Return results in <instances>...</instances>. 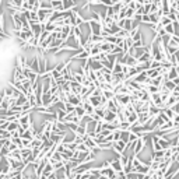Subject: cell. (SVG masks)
Returning a JSON list of instances; mask_svg holds the SVG:
<instances>
[{
	"instance_id": "d590c367",
	"label": "cell",
	"mask_w": 179,
	"mask_h": 179,
	"mask_svg": "<svg viewBox=\"0 0 179 179\" xmlns=\"http://www.w3.org/2000/svg\"><path fill=\"white\" fill-rule=\"evenodd\" d=\"M178 66H179V64H178Z\"/></svg>"
},
{
	"instance_id": "2e32d148",
	"label": "cell",
	"mask_w": 179,
	"mask_h": 179,
	"mask_svg": "<svg viewBox=\"0 0 179 179\" xmlns=\"http://www.w3.org/2000/svg\"><path fill=\"white\" fill-rule=\"evenodd\" d=\"M164 30H165L166 35H169V37H171V35H174V34H175V27H174V23L165 25V27H164Z\"/></svg>"
},
{
	"instance_id": "f546056e",
	"label": "cell",
	"mask_w": 179,
	"mask_h": 179,
	"mask_svg": "<svg viewBox=\"0 0 179 179\" xmlns=\"http://www.w3.org/2000/svg\"><path fill=\"white\" fill-rule=\"evenodd\" d=\"M7 179H23V174H18V175L11 176V178H7Z\"/></svg>"
},
{
	"instance_id": "9a60e30c",
	"label": "cell",
	"mask_w": 179,
	"mask_h": 179,
	"mask_svg": "<svg viewBox=\"0 0 179 179\" xmlns=\"http://www.w3.org/2000/svg\"><path fill=\"white\" fill-rule=\"evenodd\" d=\"M74 112H76V116L79 118V119H81V118H83V116L86 115V111H84L83 105L76 106V108H74Z\"/></svg>"
},
{
	"instance_id": "603a6c76",
	"label": "cell",
	"mask_w": 179,
	"mask_h": 179,
	"mask_svg": "<svg viewBox=\"0 0 179 179\" xmlns=\"http://www.w3.org/2000/svg\"><path fill=\"white\" fill-rule=\"evenodd\" d=\"M147 91H148L150 95H151V94L159 93V91H161V88H159V87H155V86H148V87H147Z\"/></svg>"
},
{
	"instance_id": "1f68e13d",
	"label": "cell",
	"mask_w": 179,
	"mask_h": 179,
	"mask_svg": "<svg viewBox=\"0 0 179 179\" xmlns=\"http://www.w3.org/2000/svg\"><path fill=\"white\" fill-rule=\"evenodd\" d=\"M98 179H109V178H106V176H102V175H100V176H98Z\"/></svg>"
},
{
	"instance_id": "4fadbf2b",
	"label": "cell",
	"mask_w": 179,
	"mask_h": 179,
	"mask_svg": "<svg viewBox=\"0 0 179 179\" xmlns=\"http://www.w3.org/2000/svg\"><path fill=\"white\" fill-rule=\"evenodd\" d=\"M53 172H55V168H53V165H52V164H49V163H46V165H45V168H43L42 175L49 176L50 174H53Z\"/></svg>"
},
{
	"instance_id": "d6a6232c",
	"label": "cell",
	"mask_w": 179,
	"mask_h": 179,
	"mask_svg": "<svg viewBox=\"0 0 179 179\" xmlns=\"http://www.w3.org/2000/svg\"><path fill=\"white\" fill-rule=\"evenodd\" d=\"M39 179H48V176H45V175H41V176H39Z\"/></svg>"
},
{
	"instance_id": "d6986e66",
	"label": "cell",
	"mask_w": 179,
	"mask_h": 179,
	"mask_svg": "<svg viewBox=\"0 0 179 179\" xmlns=\"http://www.w3.org/2000/svg\"><path fill=\"white\" fill-rule=\"evenodd\" d=\"M27 102H28V98H27L25 95H20V97H18V98L16 100V105H17V106H23L24 104H27Z\"/></svg>"
},
{
	"instance_id": "e575fe53",
	"label": "cell",
	"mask_w": 179,
	"mask_h": 179,
	"mask_svg": "<svg viewBox=\"0 0 179 179\" xmlns=\"http://www.w3.org/2000/svg\"><path fill=\"white\" fill-rule=\"evenodd\" d=\"M178 137H179V132H178Z\"/></svg>"
},
{
	"instance_id": "ba28073f",
	"label": "cell",
	"mask_w": 179,
	"mask_h": 179,
	"mask_svg": "<svg viewBox=\"0 0 179 179\" xmlns=\"http://www.w3.org/2000/svg\"><path fill=\"white\" fill-rule=\"evenodd\" d=\"M20 139H23V140H28V141H32L35 137H34V134L31 133V130L30 129H27V130H24L23 133L20 134Z\"/></svg>"
},
{
	"instance_id": "8fae6325",
	"label": "cell",
	"mask_w": 179,
	"mask_h": 179,
	"mask_svg": "<svg viewBox=\"0 0 179 179\" xmlns=\"http://www.w3.org/2000/svg\"><path fill=\"white\" fill-rule=\"evenodd\" d=\"M125 64L129 67H134V66H137V59L130 56V55H126V62H125Z\"/></svg>"
},
{
	"instance_id": "83f0119b",
	"label": "cell",
	"mask_w": 179,
	"mask_h": 179,
	"mask_svg": "<svg viewBox=\"0 0 179 179\" xmlns=\"http://www.w3.org/2000/svg\"><path fill=\"white\" fill-rule=\"evenodd\" d=\"M116 179H127V175L123 171H120V172L116 174Z\"/></svg>"
},
{
	"instance_id": "7a4b0ae2",
	"label": "cell",
	"mask_w": 179,
	"mask_h": 179,
	"mask_svg": "<svg viewBox=\"0 0 179 179\" xmlns=\"http://www.w3.org/2000/svg\"><path fill=\"white\" fill-rule=\"evenodd\" d=\"M67 102L71 104L73 106H79L83 104V101H81V97L80 95H74V94H69L67 95ZM66 102V104H67Z\"/></svg>"
},
{
	"instance_id": "44dd1931",
	"label": "cell",
	"mask_w": 179,
	"mask_h": 179,
	"mask_svg": "<svg viewBox=\"0 0 179 179\" xmlns=\"http://www.w3.org/2000/svg\"><path fill=\"white\" fill-rule=\"evenodd\" d=\"M66 126H67V130H70V132L76 133V130H77V127H79V125H77V123H74V122H67V123H66Z\"/></svg>"
},
{
	"instance_id": "d4e9b609",
	"label": "cell",
	"mask_w": 179,
	"mask_h": 179,
	"mask_svg": "<svg viewBox=\"0 0 179 179\" xmlns=\"http://www.w3.org/2000/svg\"><path fill=\"white\" fill-rule=\"evenodd\" d=\"M120 134H122V132H120V130H115V132H112L113 141H118V140H120Z\"/></svg>"
},
{
	"instance_id": "836d02e7",
	"label": "cell",
	"mask_w": 179,
	"mask_h": 179,
	"mask_svg": "<svg viewBox=\"0 0 179 179\" xmlns=\"http://www.w3.org/2000/svg\"><path fill=\"white\" fill-rule=\"evenodd\" d=\"M174 176H179V169H178V172H176V174H175V175H174Z\"/></svg>"
},
{
	"instance_id": "6da1fadb",
	"label": "cell",
	"mask_w": 179,
	"mask_h": 179,
	"mask_svg": "<svg viewBox=\"0 0 179 179\" xmlns=\"http://www.w3.org/2000/svg\"><path fill=\"white\" fill-rule=\"evenodd\" d=\"M27 67H30L34 73H39V63H38V56H34L31 59H27Z\"/></svg>"
},
{
	"instance_id": "f1b7e54d",
	"label": "cell",
	"mask_w": 179,
	"mask_h": 179,
	"mask_svg": "<svg viewBox=\"0 0 179 179\" xmlns=\"http://www.w3.org/2000/svg\"><path fill=\"white\" fill-rule=\"evenodd\" d=\"M171 109H172V111H174V112H175V113H176V115H179V101H178V102H176V104H175V105H174V106H172V108H171Z\"/></svg>"
},
{
	"instance_id": "30bf717a",
	"label": "cell",
	"mask_w": 179,
	"mask_h": 179,
	"mask_svg": "<svg viewBox=\"0 0 179 179\" xmlns=\"http://www.w3.org/2000/svg\"><path fill=\"white\" fill-rule=\"evenodd\" d=\"M50 98H52V95H50L49 93L42 94V106L49 108V106H50Z\"/></svg>"
},
{
	"instance_id": "7402d4cb",
	"label": "cell",
	"mask_w": 179,
	"mask_h": 179,
	"mask_svg": "<svg viewBox=\"0 0 179 179\" xmlns=\"http://www.w3.org/2000/svg\"><path fill=\"white\" fill-rule=\"evenodd\" d=\"M125 18H127V20H133V18H134V10L127 7V9H126V14H125Z\"/></svg>"
},
{
	"instance_id": "e0dca14e",
	"label": "cell",
	"mask_w": 179,
	"mask_h": 179,
	"mask_svg": "<svg viewBox=\"0 0 179 179\" xmlns=\"http://www.w3.org/2000/svg\"><path fill=\"white\" fill-rule=\"evenodd\" d=\"M18 126H20V125H18V122H9V126H7V132L9 133H11V132H16L17 129H18Z\"/></svg>"
},
{
	"instance_id": "52a82bcc",
	"label": "cell",
	"mask_w": 179,
	"mask_h": 179,
	"mask_svg": "<svg viewBox=\"0 0 179 179\" xmlns=\"http://www.w3.org/2000/svg\"><path fill=\"white\" fill-rule=\"evenodd\" d=\"M157 141H158L159 147H161V150H166V148H171V141L166 139H164V137H157Z\"/></svg>"
},
{
	"instance_id": "277c9868",
	"label": "cell",
	"mask_w": 179,
	"mask_h": 179,
	"mask_svg": "<svg viewBox=\"0 0 179 179\" xmlns=\"http://www.w3.org/2000/svg\"><path fill=\"white\" fill-rule=\"evenodd\" d=\"M50 2V7L53 11H63V4L62 0H49Z\"/></svg>"
},
{
	"instance_id": "ffe728a7",
	"label": "cell",
	"mask_w": 179,
	"mask_h": 179,
	"mask_svg": "<svg viewBox=\"0 0 179 179\" xmlns=\"http://www.w3.org/2000/svg\"><path fill=\"white\" fill-rule=\"evenodd\" d=\"M27 98H28V104L31 105V108H35V106H37V98H35L34 94H30Z\"/></svg>"
},
{
	"instance_id": "7c38bea8",
	"label": "cell",
	"mask_w": 179,
	"mask_h": 179,
	"mask_svg": "<svg viewBox=\"0 0 179 179\" xmlns=\"http://www.w3.org/2000/svg\"><path fill=\"white\" fill-rule=\"evenodd\" d=\"M55 175H56V179H64L66 178V169H64V166L55 169Z\"/></svg>"
},
{
	"instance_id": "5bb4252c",
	"label": "cell",
	"mask_w": 179,
	"mask_h": 179,
	"mask_svg": "<svg viewBox=\"0 0 179 179\" xmlns=\"http://www.w3.org/2000/svg\"><path fill=\"white\" fill-rule=\"evenodd\" d=\"M102 97L106 101H111L115 98V93H113V91H109V90H102Z\"/></svg>"
},
{
	"instance_id": "5b68a950",
	"label": "cell",
	"mask_w": 179,
	"mask_h": 179,
	"mask_svg": "<svg viewBox=\"0 0 179 179\" xmlns=\"http://www.w3.org/2000/svg\"><path fill=\"white\" fill-rule=\"evenodd\" d=\"M74 137H76V133L70 132V130H67L66 134H64L63 137V141H62V144H69V143H74Z\"/></svg>"
},
{
	"instance_id": "4316f807",
	"label": "cell",
	"mask_w": 179,
	"mask_h": 179,
	"mask_svg": "<svg viewBox=\"0 0 179 179\" xmlns=\"http://www.w3.org/2000/svg\"><path fill=\"white\" fill-rule=\"evenodd\" d=\"M136 140H139V136H137L136 133H129V143H134Z\"/></svg>"
},
{
	"instance_id": "3957f363",
	"label": "cell",
	"mask_w": 179,
	"mask_h": 179,
	"mask_svg": "<svg viewBox=\"0 0 179 179\" xmlns=\"http://www.w3.org/2000/svg\"><path fill=\"white\" fill-rule=\"evenodd\" d=\"M109 166L113 169V171H115L116 174L120 172V171H123V165L120 164L119 158H113V159H111V161H109Z\"/></svg>"
},
{
	"instance_id": "8992f818",
	"label": "cell",
	"mask_w": 179,
	"mask_h": 179,
	"mask_svg": "<svg viewBox=\"0 0 179 179\" xmlns=\"http://www.w3.org/2000/svg\"><path fill=\"white\" fill-rule=\"evenodd\" d=\"M81 105H83L84 111H86V115H90V116H93V115H94L95 109H94V106L91 105L88 101H83V104H81Z\"/></svg>"
},
{
	"instance_id": "484cf974",
	"label": "cell",
	"mask_w": 179,
	"mask_h": 179,
	"mask_svg": "<svg viewBox=\"0 0 179 179\" xmlns=\"http://www.w3.org/2000/svg\"><path fill=\"white\" fill-rule=\"evenodd\" d=\"M74 108H76V106H73V105H71V104H69V102H67L66 105H64V111H66L67 113H71V112H74Z\"/></svg>"
},
{
	"instance_id": "9c48e42d",
	"label": "cell",
	"mask_w": 179,
	"mask_h": 179,
	"mask_svg": "<svg viewBox=\"0 0 179 179\" xmlns=\"http://www.w3.org/2000/svg\"><path fill=\"white\" fill-rule=\"evenodd\" d=\"M146 74L148 79H155V77L161 76V73H159V69H148L146 70Z\"/></svg>"
},
{
	"instance_id": "4dcf8cb0",
	"label": "cell",
	"mask_w": 179,
	"mask_h": 179,
	"mask_svg": "<svg viewBox=\"0 0 179 179\" xmlns=\"http://www.w3.org/2000/svg\"><path fill=\"white\" fill-rule=\"evenodd\" d=\"M172 81H174V84H175V87H176V86H179V77H176V79H174Z\"/></svg>"
},
{
	"instance_id": "ac0fdd59",
	"label": "cell",
	"mask_w": 179,
	"mask_h": 179,
	"mask_svg": "<svg viewBox=\"0 0 179 179\" xmlns=\"http://www.w3.org/2000/svg\"><path fill=\"white\" fill-rule=\"evenodd\" d=\"M161 111H163V112L165 113L166 116H168V119H169V120H172V119H174V116L176 115V113L174 112V111L171 109V108H163V109H161Z\"/></svg>"
},
{
	"instance_id": "cb8c5ba5",
	"label": "cell",
	"mask_w": 179,
	"mask_h": 179,
	"mask_svg": "<svg viewBox=\"0 0 179 179\" xmlns=\"http://www.w3.org/2000/svg\"><path fill=\"white\" fill-rule=\"evenodd\" d=\"M164 159H172V148L164 150Z\"/></svg>"
}]
</instances>
